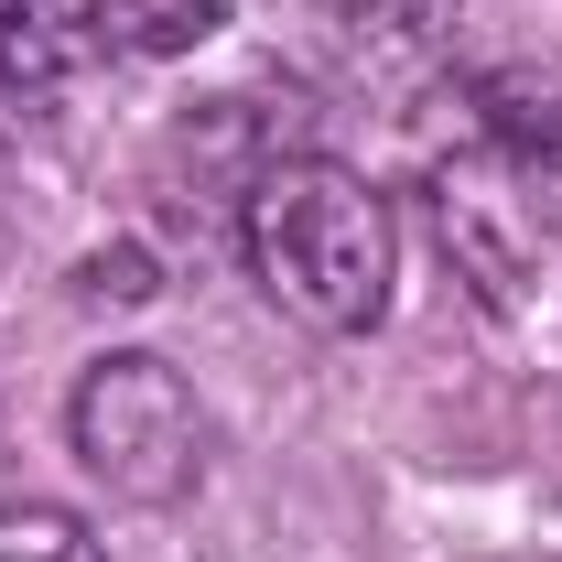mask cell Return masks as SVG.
<instances>
[{
  "instance_id": "7a4b0ae2",
  "label": "cell",
  "mask_w": 562,
  "mask_h": 562,
  "mask_svg": "<svg viewBox=\"0 0 562 562\" xmlns=\"http://www.w3.org/2000/svg\"><path fill=\"white\" fill-rule=\"evenodd\" d=\"M238 238H249V271L292 325L314 336H368L390 314V281H401V227L390 195L325 162V151H281L249 173L238 195Z\"/></svg>"
},
{
  "instance_id": "3957f363",
  "label": "cell",
  "mask_w": 562,
  "mask_h": 562,
  "mask_svg": "<svg viewBox=\"0 0 562 562\" xmlns=\"http://www.w3.org/2000/svg\"><path fill=\"white\" fill-rule=\"evenodd\" d=\"M76 454H87L98 487L140 497V508H173L206 476V401L162 357H98L87 390H76Z\"/></svg>"
},
{
  "instance_id": "8992f818",
  "label": "cell",
  "mask_w": 562,
  "mask_h": 562,
  "mask_svg": "<svg viewBox=\"0 0 562 562\" xmlns=\"http://www.w3.org/2000/svg\"><path fill=\"white\" fill-rule=\"evenodd\" d=\"M227 22V0H109V55H184Z\"/></svg>"
},
{
  "instance_id": "52a82bcc",
  "label": "cell",
  "mask_w": 562,
  "mask_h": 562,
  "mask_svg": "<svg viewBox=\"0 0 562 562\" xmlns=\"http://www.w3.org/2000/svg\"><path fill=\"white\" fill-rule=\"evenodd\" d=\"M0 562H109L66 508H0Z\"/></svg>"
},
{
  "instance_id": "5b68a950",
  "label": "cell",
  "mask_w": 562,
  "mask_h": 562,
  "mask_svg": "<svg viewBox=\"0 0 562 562\" xmlns=\"http://www.w3.org/2000/svg\"><path fill=\"white\" fill-rule=\"evenodd\" d=\"M347 55L357 76H390V87H412V76L443 66V44H454V0H347Z\"/></svg>"
},
{
  "instance_id": "277c9868",
  "label": "cell",
  "mask_w": 562,
  "mask_h": 562,
  "mask_svg": "<svg viewBox=\"0 0 562 562\" xmlns=\"http://www.w3.org/2000/svg\"><path fill=\"white\" fill-rule=\"evenodd\" d=\"M109 55V0H0V87H76Z\"/></svg>"
},
{
  "instance_id": "6da1fadb",
  "label": "cell",
  "mask_w": 562,
  "mask_h": 562,
  "mask_svg": "<svg viewBox=\"0 0 562 562\" xmlns=\"http://www.w3.org/2000/svg\"><path fill=\"white\" fill-rule=\"evenodd\" d=\"M432 227L497 314L530 303L541 271H562V55L465 87V131L432 162Z\"/></svg>"
}]
</instances>
